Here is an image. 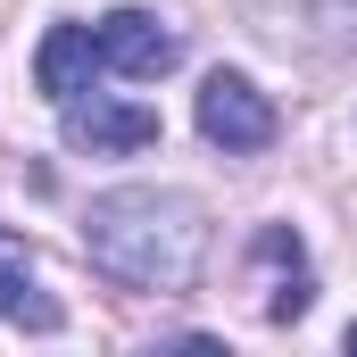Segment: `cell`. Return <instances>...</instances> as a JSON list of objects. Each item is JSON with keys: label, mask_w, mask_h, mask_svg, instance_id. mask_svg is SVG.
I'll list each match as a JSON object with an SVG mask.
<instances>
[{"label": "cell", "mask_w": 357, "mask_h": 357, "mask_svg": "<svg viewBox=\"0 0 357 357\" xmlns=\"http://www.w3.org/2000/svg\"><path fill=\"white\" fill-rule=\"evenodd\" d=\"M91 67H100V42H91V25H50L42 33V50H33V84H42V100H75V91H91Z\"/></svg>", "instance_id": "5b68a950"}, {"label": "cell", "mask_w": 357, "mask_h": 357, "mask_svg": "<svg viewBox=\"0 0 357 357\" xmlns=\"http://www.w3.org/2000/svg\"><path fill=\"white\" fill-rule=\"evenodd\" d=\"M191 116H199V133L225 150V158H250V150H266L274 133H282V116H274V100L250 75H233V67H216L199 100H191Z\"/></svg>", "instance_id": "7a4b0ae2"}, {"label": "cell", "mask_w": 357, "mask_h": 357, "mask_svg": "<svg viewBox=\"0 0 357 357\" xmlns=\"http://www.w3.org/2000/svg\"><path fill=\"white\" fill-rule=\"evenodd\" d=\"M0 324L59 333V299H42V282H33V250H25L17 233H0Z\"/></svg>", "instance_id": "8992f818"}, {"label": "cell", "mask_w": 357, "mask_h": 357, "mask_svg": "<svg viewBox=\"0 0 357 357\" xmlns=\"http://www.w3.org/2000/svg\"><path fill=\"white\" fill-rule=\"evenodd\" d=\"M91 42H100V67H116V75H133V84H158L183 59V33L158 8H108V17L91 25Z\"/></svg>", "instance_id": "3957f363"}, {"label": "cell", "mask_w": 357, "mask_h": 357, "mask_svg": "<svg viewBox=\"0 0 357 357\" xmlns=\"http://www.w3.org/2000/svg\"><path fill=\"white\" fill-rule=\"evenodd\" d=\"M59 125H67V150H91V158H133L158 142V116L133 100H108V91H75L59 108Z\"/></svg>", "instance_id": "277c9868"}, {"label": "cell", "mask_w": 357, "mask_h": 357, "mask_svg": "<svg viewBox=\"0 0 357 357\" xmlns=\"http://www.w3.org/2000/svg\"><path fill=\"white\" fill-rule=\"evenodd\" d=\"M84 250L125 291H191L208 258V208L175 183H116L84 208Z\"/></svg>", "instance_id": "6da1fadb"}, {"label": "cell", "mask_w": 357, "mask_h": 357, "mask_svg": "<svg viewBox=\"0 0 357 357\" xmlns=\"http://www.w3.org/2000/svg\"><path fill=\"white\" fill-rule=\"evenodd\" d=\"M307 307H316V274H307V258H299V266H291V274H282V282H274L266 316H274V324H299Z\"/></svg>", "instance_id": "52a82bcc"}, {"label": "cell", "mask_w": 357, "mask_h": 357, "mask_svg": "<svg viewBox=\"0 0 357 357\" xmlns=\"http://www.w3.org/2000/svg\"><path fill=\"white\" fill-rule=\"evenodd\" d=\"M349 349H357V324H349Z\"/></svg>", "instance_id": "ba28073f"}]
</instances>
